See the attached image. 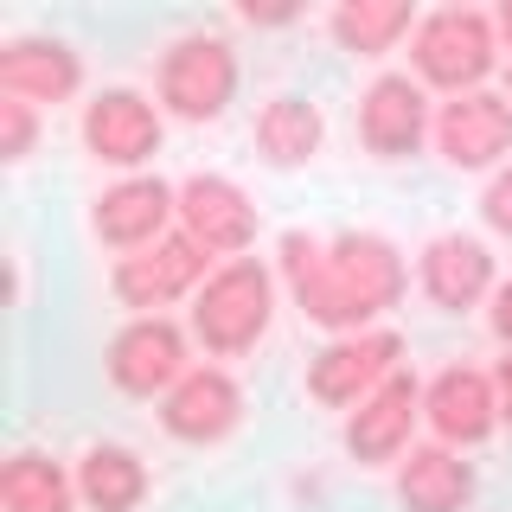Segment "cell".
<instances>
[{
	"instance_id": "26",
	"label": "cell",
	"mask_w": 512,
	"mask_h": 512,
	"mask_svg": "<svg viewBox=\"0 0 512 512\" xmlns=\"http://www.w3.org/2000/svg\"><path fill=\"white\" fill-rule=\"evenodd\" d=\"M493 384H500V423L512 429V352L500 359V372H493Z\"/></svg>"
},
{
	"instance_id": "20",
	"label": "cell",
	"mask_w": 512,
	"mask_h": 512,
	"mask_svg": "<svg viewBox=\"0 0 512 512\" xmlns=\"http://www.w3.org/2000/svg\"><path fill=\"white\" fill-rule=\"evenodd\" d=\"M320 141H327V116H320L308 96H276L256 116V154L269 167H308L320 154Z\"/></svg>"
},
{
	"instance_id": "4",
	"label": "cell",
	"mask_w": 512,
	"mask_h": 512,
	"mask_svg": "<svg viewBox=\"0 0 512 512\" xmlns=\"http://www.w3.org/2000/svg\"><path fill=\"white\" fill-rule=\"evenodd\" d=\"M154 90H160V109L180 122H218L237 96V52L231 39L218 32H186L160 52V71H154Z\"/></svg>"
},
{
	"instance_id": "9",
	"label": "cell",
	"mask_w": 512,
	"mask_h": 512,
	"mask_svg": "<svg viewBox=\"0 0 512 512\" xmlns=\"http://www.w3.org/2000/svg\"><path fill=\"white\" fill-rule=\"evenodd\" d=\"M237 423H244V384L224 372V365H192V372L160 397V429H167L173 442L212 448V442L231 436Z\"/></svg>"
},
{
	"instance_id": "2",
	"label": "cell",
	"mask_w": 512,
	"mask_h": 512,
	"mask_svg": "<svg viewBox=\"0 0 512 512\" xmlns=\"http://www.w3.org/2000/svg\"><path fill=\"white\" fill-rule=\"evenodd\" d=\"M269 320H276V276L256 256L218 263L205 276V288L192 295V340L212 352V359H244V352H256Z\"/></svg>"
},
{
	"instance_id": "10",
	"label": "cell",
	"mask_w": 512,
	"mask_h": 512,
	"mask_svg": "<svg viewBox=\"0 0 512 512\" xmlns=\"http://www.w3.org/2000/svg\"><path fill=\"white\" fill-rule=\"evenodd\" d=\"M160 141H167L160 109L141 90L116 84V90H96L84 103V148H90V160H103V167H141V160L160 154Z\"/></svg>"
},
{
	"instance_id": "3",
	"label": "cell",
	"mask_w": 512,
	"mask_h": 512,
	"mask_svg": "<svg viewBox=\"0 0 512 512\" xmlns=\"http://www.w3.org/2000/svg\"><path fill=\"white\" fill-rule=\"evenodd\" d=\"M410 64H416V84L474 96L500 64V26L474 7H442L410 32Z\"/></svg>"
},
{
	"instance_id": "8",
	"label": "cell",
	"mask_w": 512,
	"mask_h": 512,
	"mask_svg": "<svg viewBox=\"0 0 512 512\" xmlns=\"http://www.w3.org/2000/svg\"><path fill=\"white\" fill-rule=\"evenodd\" d=\"M173 218H180V186L154 180V173H135V180H116L109 192H96L90 205V231L96 244L135 256L160 244V237H173Z\"/></svg>"
},
{
	"instance_id": "29",
	"label": "cell",
	"mask_w": 512,
	"mask_h": 512,
	"mask_svg": "<svg viewBox=\"0 0 512 512\" xmlns=\"http://www.w3.org/2000/svg\"><path fill=\"white\" fill-rule=\"evenodd\" d=\"M506 103H512V71H506Z\"/></svg>"
},
{
	"instance_id": "19",
	"label": "cell",
	"mask_w": 512,
	"mask_h": 512,
	"mask_svg": "<svg viewBox=\"0 0 512 512\" xmlns=\"http://www.w3.org/2000/svg\"><path fill=\"white\" fill-rule=\"evenodd\" d=\"M77 493H84L90 512H135L148 500V461L122 442H96L77 461Z\"/></svg>"
},
{
	"instance_id": "25",
	"label": "cell",
	"mask_w": 512,
	"mask_h": 512,
	"mask_svg": "<svg viewBox=\"0 0 512 512\" xmlns=\"http://www.w3.org/2000/svg\"><path fill=\"white\" fill-rule=\"evenodd\" d=\"M487 327H493V340L512 346V276L493 288V308H487Z\"/></svg>"
},
{
	"instance_id": "17",
	"label": "cell",
	"mask_w": 512,
	"mask_h": 512,
	"mask_svg": "<svg viewBox=\"0 0 512 512\" xmlns=\"http://www.w3.org/2000/svg\"><path fill=\"white\" fill-rule=\"evenodd\" d=\"M0 90L20 96V103H71L84 90V58L64 39H45V32H26V39L0 45Z\"/></svg>"
},
{
	"instance_id": "14",
	"label": "cell",
	"mask_w": 512,
	"mask_h": 512,
	"mask_svg": "<svg viewBox=\"0 0 512 512\" xmlns=\"http://www.w3.org/2000/svg\"><path fill=\"white\" fill-rule=\"evenodd\" d=\"M180 231L199 250H212V256L231 263V256H244L256 244V205H250V192L237 180H224V173H192L180 186Z\"/></svg>"
},
{
	"instance_id": "5",
	"label": "cell",
	"mask_w": 512,
	"mask_h": 512,
	"mask_svg": "<svg viewBox=\"0 0 512 512\" xmlns=\"http://www.w3.org/2000/svg\"><path fill=\"white\" fill-rule=\"evenodd\" d=\"M397 359H404V340H397L391 327L340 333V340H327L308 359V397H314V404H327V410H359L384 378L404 372Z\"/></svg>"
},
{
	"instance_id": "21",
	"label": "cell",
	"mask_w": 512,
	"mask_h": 512,
	"mask_svg": "<svg viewBox=\"0 0 512 512\" xmlns=\"http://www.w3.org/2000/svg\"><path fill=\"white\" fill-rule=\"evenodd\" d=\"M77 500H84L77 474H64V461L39 455V448H20L0 468V506L7 512H71Z\"/></svg>"
},
{
	"instance_id": "27",
	"label": "cell",
	"mask_w": 512,
	"mask_h": 512,
	"mask_svg": "<svg viewBox=\"0 0 512 512\" xmlns=\"http://www.w3.org/2000/svg\"><path fill=\"white\" fill-rule=\"evenodd\" d=\"M244 20L250 26H288V20H295V7H244Z\"/></svg>"
},
{
	"instance_id": "22",
	"label": "cell",
	"mask_w": 512,
	"mask_h": 512,
	"mask_svg": "<svg viewBox=\"0 0 512 512\" xmlns=\"http://www.w3.org/2000/svg\"><path fill=\"white\" fill-rule=\"evenodd\" d=\"M333 39H340V52L352 58H384L404 32H416L423 20L404 7V0H346V7H333Z\"/></svg>"
},
{
	"instance_id": "1",
	"label": "cell",
	"mask_w": 512,
	"mask_h": 512,
	"mask_svg": "<svg viewBox=\"0 0 512 512\" xmlns=\"http://www.w3.org/2000/svg\"><path fill=\"white\" fill-rule=\"evenodd\" d=\"M276 256H282V282L295 295V308L314 327H327L333 340L340 333H372V320H384L410 288L404 250L378 231H340V237L288 231Z\"/></svg>"
},
{
	"instance_id": "18",
	"label": "cell",
	"mask_w": 512,
	"mask_h": 512,
	"mask_svg": "<svg viewBox=\"0 0 512 512\" xmlns=\"http://www.w3.org/2000/svg\"><path fill=\"white\" fill-rule=\"evenodd\" d=\"M397 500L404 512H468L474 500V468L461 461V448H410L404 461H397Z\"/></svg>"
},
{
	"instance_id": "24",
	"label": "cell",
	"mask_w": 512,
	"mask_h": 512,
	"mask_svg": "<svg viewBox=\"0 0 512 512\" xmlns=\"http://www.w3.org/2000/svg\"><path fill=\"white\" fill-rule=\"evenodd\" d=\"M480 218H487V231L512 237V167H500L487 180V192H480Z\"/></svg>"
},
{
	"instance_id": "6",
	"label": "cell",
	"mask_w": 512,
	"mask_h": 512,
	"mask_svg": "<svg viewBox=\"0 0 512 512\" xmlns=\"http://www.w3.org/2000/svg\"><path fill=\"white\" fill-rule=\"evenodd\" d=\"M103 372L122 397H167L192 365H186V333L167 314H135L128 327L109 340Z\"/></svg>"
},
{
	"instance_id": "28",
	"label": "cell",
	"mask_w": 512,
	"mask_h": 512,
	"mask_svg": "<svg viewBox=\"0 0 512 512\" xmlns=\"http://www.w3.org/2000/svg\"><path fill=\"white\" fill-rule=\"evenodd\" d=\"M493 26H500V39L512 45V0H506V7H500V20H493Z\"/></svg>"
},
{
	"instance_id": "12",
	"label": "cell",
	"mask_w": 512,
	"mask_h": 512,
	"mask_svg": "<svg viewBox=\"0 0 512 512\" xmlns=\"http://www.w3.org/2000/svg\"><path fill=\"white\" fill-rule=\"evenodd\" d=\"M429 135H436V122H429L423 84H416V77H404V71L372 77V90L359 96V141H365V154H378V160H410Z\"/></svg>"
},
{
	"instance_id": "15",
	"label": "cell",
	"mask_w": 512,
	"mask_h": 512,
	"mask_svg": "<svg viewBox=\"0 0 512 512\" xmlns=\"http://www.w3.org/2000/svg\"><path fill=\"white\" fill-rule=\"evenodd\" d=\"M416 416H423V384H416L410 372L384 378L378 391L346 416V455L359 461V468H384V461H397L410 448Z\"/></svg>"
},
{
	"instance_id": "13",
	"label": "cell",
	"mask_w": 512,
	"mask_h": 512,
	"mask_svg": "<svg viewBox=\"0 0 512 512\" xmlns=\"http://www.w3.org/2000/svg\"><path fill=\"white\" fill-rule=\"evenodd\" d=\"M436 154L461 173H480V167H500L512 154V103L493 90H474V96H448L436 109Z\"/></svg>"
},
{
	"instance_id": "11",
	"label": "cell",
	"mask_w": 512,
	"mask_h": 512,
	"mask_svg": "<svg viewBox=\"0 0 512 512\" xmlns=\"http://www.w3.org/2000/svg\"><path fill=\"white\" fill-rule=\"evenodd\" d=\"M423 416L442 448H480L500 429V384L480 365H448L423 384Z\"/></svg>"
},
{
	"instance_id": "23",
	"label": "cell",
	"mask_w": 512,
	"mask_h": 512,
	"mask_svg": "<svg viewBox=\"0 0 512 512\" xmlns=\"http://www.w3.org/2000/svg\"><path fill=\"white\" fill-rule=\"evenodd\" d=\"M32 141H39V109L20 103V96H7V103H0V154H7V160H26Z\"/></svg>"
},
{
	"instance_id": "16",
	"label": "cell",
	"mask_w": 512,
	"mask_h": 512,
	"mask_svg": "<svg viewBox=\"0 0 512 512\" xmlns=\"http://www.w3.org/2000/svg\"><path fill=\"white\" fill-rule=\"evenodd\" d=\"M416 282H423V295L442 314H468L480 301H493V288H500L493 282V250L480 237H461V231L429 237L423 256H416Z\"/></svg>"
},
{
	"instance_id": "7",
	"label": "cell",
	"mask_w": 512,
	"mask_h": 512,
	"mask_svg": "<svg viewBox=\"0 0 512 512\" xmlns=\"http://www.w3.org/2000/svg\"><path fill=\"white\" fill-rule=\"evenodd\" d=\"M205 263H212V250H199L186 231H173V237H160V244H148V250L122 256L116 276H109V288H116L122 308L160 314V308H173V301L199 295V288H205Z\"/></svg>"
}]
</instances>
